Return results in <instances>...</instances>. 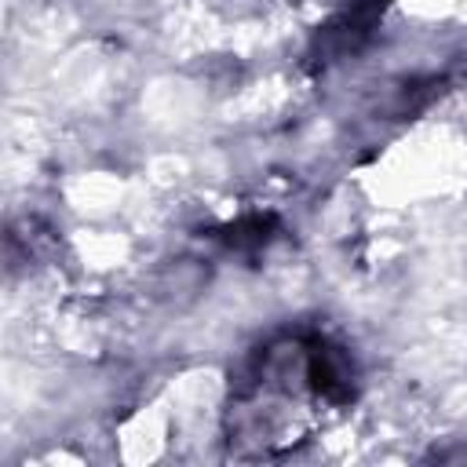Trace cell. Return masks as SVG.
Returning a JSON list of instances; mask_svg holds the SVG:
<instances>
[{"label": "cell", "mask_w": 467, "mask_h": 467, "mask_svg": "<svg viewBox=\"0 0 467 467\" xmlns=\"http://www.w3.org/2000/svg\"><path fill=\"white\" fill-rule=\"evenodd\" d=\"M434 460H467V449H456V452H434Z\"/></svg>", "instance_id": "obj_1"}]
</instances>
